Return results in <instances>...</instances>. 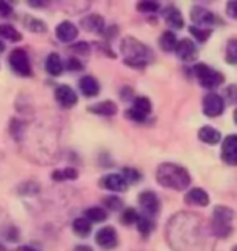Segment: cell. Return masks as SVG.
Returning a JSON list of instances; mask_svg holds the SVG:
<instances>
[{"label": "cell", "mask_w": 237, "mask_h": 251, "mask_svg": "<svg viewBox=\"0 0 237 251\" xmlns=\"http://www.w3.org/2000/svg\"><path fill=\"white\" fill-rule=\"evenodd\" d=\"M168 233L185 235V237L189 235V240L180 251L201 250L206 245V238H208V233L203 228V220L194 214H179L171 219Z\"/></svg>", "instance_id": "cell-1"}, {"label": "cell", "mask_w": 237, "mask_h": 251, "mask_svg": "<svg viewBox=\"0 0 237 251\" xmlns=\"http://www.w3.org/2000/svg\"><path fill=\"white\" fill-rule=\"evenodd\" d=\"M156 179L161 186L174 189V191H184L190 184V175L184 167L175 163H163L156 170Z\"/></svg>", "instance_id": "cell-2"}, {"label": "cell", "mask_w": 237, "mask_h": 251, "mask_svg": "<svg viewBox=\"0 0 237 251\" xmlns=\"http://www.w3.org/2000/svg\"><path fill=\"white\" fill-rule=\"evenodd\" d=\"M120 51L124 54L125 65H129L132 69H143L151 57V49L148 46H145L143 43H140L138 39L130 36L122 39Z\"/></svg>", "instance_id": "cell-3"}, {"label": "cell", "mask_w": 237, "mask_h": 251, "mask_svg": "<svg viewBox=\"0 0 237 251\" xmlns=\"http://www.w3.org/2000/svg\"><path fill=\"white\" fill-rule=\"evenodd\" d=\"M233 209L216 205L213 210V219H211V233L218 238H228L233 233Z\"/></svg>", "instance_id": "cell-4"}, {"label": "cell", "mask_w": 237, "mask_h": 251, "mask_svg": "<svg viewBox=\"0 0 237 251\" xmlns=\"http://www.w3.org/2000/svg\"><path fill=\"white\" fill-rule=\"evenodd\" d=\"M194 72H195L196 78H198V82L203 88L215 90L216 87H219V85L224 82L223 74L218 72V70H215V69H211L210 65H206V64H196Z\"/></svg>", "instance_id": "cell-5"}, {"label": "cell", "mask_w": 237, "mask_h": 251, "mask_svg": "<svg viewBox=\"0 0 237 251\" xmlns=\"http://www.w3.org/2000/svg\"><path fill=\"white\" fill-rule=\"evenodd\" d=\"M8 64L15 74L22 75V77H29L31 75V62L24 49H13L8 57Z\"/></svg>", "instance_id": "cell-6"}, {"label": "cell", "mask_w": 237, "mask_h": 251, "mask_svg": "<svg viewBox=\"0 0 237 251\" xmlns=\"http://www.w3.org/2000/svg\"><path fill=\"white\" fill-rule=\"evenodd\" d=\"M150 113H151V101L146 97H138L133 100V106L125 114H127L130 121L143 123Z\"/></svg>", "instance_id": "cell-7"}, {"label": "cell", "mask_w": 237, "mask_h": 251, "mask_svg": "<svg viewBox=\"0 0 237 251\" xmlns=\"http://www.w3.org/2000/svg\"><path fill=\"white\" fill-rule=\"evenodd\" d=\"M203 113L208 118H218L224 113V100L221 95L211 92L203 98Z\"/></svg>", "instance_id": "cell-8"}, {"label": "cell", "mask_w": 237, "mask_h": 251, "mask_svg": "<svg viewBox=\"0 0 237 251\" xmlns=\"http://www.w3.org/2000/svg\"><path fill=\"white\" fill-rule=\"evenodd\" d=\"M99 186L103 188V189H108V191L124 193V191H127L129 183L125 181V178L122 176V175L109 173V175H104V176L99 179Z\"/></svg>", "instance_id": "cell-9"}, {"label": "cell", "mask_w": 237, "mask_h": 251, "mask_svg": "<svg viewBox=\"0 0 237 251\" xmlns=\"http://www.w3.org/2000/svg\"><path fill=\"white\" fill-rule=\"evenodd\" d=\"M190 18L196 28H205V26H213L215 25V15L210 12L208 8L195 5L190 10Z\"/></svg>", "instance_id": "cell-10"}, {"label": "cell", "mask_w": 237, "mask_h": 251, "mask_svg": "<svg viewBox=\"0 0 237 251\" xmlns=\"http://www.w3.org/2000/svg\"><path fill=\"white\" fill-rule=\"evenodd\" d=\"M96 243H98V247L104 248V250L115 248L119 243L115 228L109 225V227H103L101 230H98V232H96Z\"/></svg>", "instance_id": "cell-11"}, {"label": "cell", "mask_w": 237, "mask_h": 251, "mask_svg": "<svg viewBox=\"0 0 237 251\" xmlns=\"http://www.w3.org/2000/svg\"><path fill=\"white\" fill-rule=\"evenodd\" d=\"M221 157L228 165L237 167V134L228 135L221 147Z\"/></svg>", "instance_id": "cell-12"}, {"label": "cell", "mask_w": 237, "mask_h": 251, "mask_svg": "<svg viewBox=\"0 0 237 251\" xmlns=\"http://www.w3.org/2000/svg\"><path fill=\"white\" fill-rule=\"evenodd\" d=\"M55 100L62 108H73L75 104L78 103V97L77 93L73 92L72 87L68 85H59L55 88Z\"/></svg>", "instance_id": "cell-13"}, {"label": "cell", "mask_w": 237, "mask_h": 251, "mask_svg": "<svg viewBox=\"0 0 237 251\" xmlns=\"http://www.w3.org/2000/svg\"><path fill=\"white\" fill-rule=\"evenodd\" d=\"M138 202L143 207L145 212H148L150 215H156L159 212L161 202H159L158 196H156L153 191H143V193H140Z\"/></svg>", "instance_id": "cell-14"}, {"label": "cell", "mask_w": 237, "mask_h": 251, "mask_svg": "<svg viewBox=\"0 0 237 251\" xmlns=\"http://www.w3.org/2000/svg\"><path fill=\"white\" fill-rule=\"evenodd\" d=\"M55 36L60 43H72L78 36V28L72 22H62L55 28Z\"/></svg>", "instance_id": "cell-15"}, {"label": "cell", "mask_w": 237, "mask_h": 251, "mask_svg": "<svg viewBox=\"0 0 237 251\" xmlns=\"http://www.w3.org/2000/svg\"><path fill=\"white\" fill-rule=\"evenodd\" d=\"M175 54L182 59V61L189 62V61H194V59L196 57V46L195 43L192 41V39H180V41H177V44H175Z\"/></svg>", "instance_id": "cell-16"}, {"label": "cell", "mask_w": 237, "mask_h": 251, "mask_svg": "<svg viewBox=\"0 0 237 251\" xmlns=\"http://www.w3.org/2000/svg\"><path fill=\"white\" fill-rule=\"evenodd\" d=\"M82 26L89 33H104L106 31V23L101 15H86L85 18H82Z\"/></svg>", "instance_id": "cell-17"}, {"label": "cell", "mask_w": 237, "mask_h": 251, "mask_svg": "<svg viewBox=\"0 0 237 251\" xmlns=\"http://www.w3.org/2000/svg\"><path fill=\"white\" fill-rule=\"evenodd\" d=\"M78 87L85 97H88V98H93L96 95H99V90H101L99 82L94 77H91V75H85V77L80 78Z\"/></svg>", "instance_id": "cell-18"}, {"label": "cell", "mask_w": 237, "mask_h": 251, "mask_svg": "<svg viewBox=\"0 0 237 251\" xmlns=\"http://www.w3.org/2000/svg\"><path fill=\"white\" fill-rule=\"evenodd\" d=\"M185 202L195 204V205H201V207H205V205L210 204V196H208V193H206L205 189L194 188V189L189 191L187 196H185Z\"/></svg>", "instance_id": "cell-19"}, {"label": "cell", "mask_w": 237, "mask_h": 251, "mask_svg": "<svg viewBox=\"0 0 237 251\" xmlns=\"http://www.w3.org/2000/svg\"><path fill=\"white\" fill-rule=\"evenodd\" d=\"M88 109H89V113L99 114V116H106V118H110V116H115V114H117V104L114 101L96 103V104H91Z\"/></svg>", "instance_id": "cell-20"}, {"label": "cell", "mask_w": 237, "mask_h": 251, "mask_svg": "<svg viewBox=\"0 0 237 251\" xmlns=\"http://www.w3.org/2000/svg\"><path fill=\"white\" fill-rule=\"evenodd\" d=\"M164 20L166 23L169 25L171 28H175V29H180L184 28V18H182V13H180L179 8L175 7H168L164 10Z\"/></svg>", "instance_id": "cell-21"}, {"label": "cell", "mask_w": 237, "mask_h": 251, "mask_svg": "<svg viewBox=\"0 0 237 251\" xmlns=\"http://www.w3.org/2000/svg\"><path fill=\"white\" fill-rule=\"evenodd\" d=\"M198 139L208 145H215L221 140V132L218 129L211 127V126H203L198 130Z\"/></svg>", "instance_id": "cell-22"}, {"label": "cell", "mask_w": 237, "mask_h": 251, "mask_svg": "<svg viewBox=\"0 0 237 251\" xmlns=\"http://www.w3.org/2000/svg\"><path fill=\"white\" fill-rule=\"evenodd\" d=\"M46 70L50 75H54V77H57V75L62 74L64 64H62V59L59 57V54H55V52L49 54L46 59Z\"/></svg>", "instance_id": "cell-23"}, {"label": "cell", "mask_w": 237, "mask_h": 251, "mask_svg": "<svg viewBox=\"0 0 237 251\" xmlns=\"http://www.w3.org/2000/svg\"><path fill=\"white\" fill-rule=\"evenodd\" d=\"M72 228L78 237H88V235L91 233L93 227H91V222H89V220H86L85 217H78L73 220Z\"/></svg>", "instance_id": "cell-24"}, {"label": "cell", "mask_w": 237, "mask_h": 251, "mask_svg": "<svg viewBox=\"0 0 237 251\" xmlns=\"http://www.w3.org/2000/svg\"><path fill=\"white\" fill-rule=\"evenodd\" d=\"M85 219L89 220L91 224L93 222L101 224L108 219V212H106V209H103V207H88L85 210Z\"/></svg>", "instance_id": "cell-25"}, {"label": "cell", "mask_w": 237, "mask_h": 251, "mask_svg": "<svg viewBox=\"0 0 237 251\" xmlns=\"http://www.w3.org/2000/svg\"><path fill=\"white\" fill-rule=\"evenodd\" d=\"M23 23H24V26L33 33H46L47 31L46 23H44L43 20H38L34 17H24Z\"/></svg>", "instance_id": "cell-26"}, {"label": "cell", "mask_w": 237, "mask_h": 251, "mask_svg": "<svg viewBox=\"0 0 237 251\" xmlns=\"http://www.w3.org/2000/svg\"><path fill=\"white\" fill-rule=\"evenodd\" d=\"M0 38L17 43V41H20V39H22V33L17 31V29H15L12 25L3 23V25H0Z\"/></svg>", "instance_id": "cell-27"}, {"label": "cell", "mask_w": 237, "mask_h": 251, "mask_svg": "<svg viewBox=\"0 0 237 251\" xmlns=\"http://www.w3.org/2000/svg\"><path fill=\"white\" fill-rule=\"evenodd\" d=\"M159 44H161V48H163L166 52H171V51H174V49H175L177 38H175V34L172 31H164L163 34H161Z\"/></svg>", "instance_id": "cell-28"}, {"label": "cell", "mask_w": 237, "mask_h": 251, "mask_svg": "<svg viewBox=\"0 0 237 251\" xmlns=\"http://www.w3.org/2000/svg\"><path fill=\"white\" fill-rule=\"evenodd\" d=\"M78 172L75 168H64V170H55L52 173L54 181H67V179H77Z\"/></svg>", "instance_id": "cell-29"}, {"label": "cell", "mask_w": 237, "mask_h": 251, "mask_svg": "<svg viewBox=\"0 0 237 251\" xmlns=\"http://www.w3.org/2000/svg\"><path fill=\"white\" fill-rule=\"evenodd\" d=\"M135 225H137L138 232L142 233L143 237H148V235L153 232V228H154V222H153V220H150L148 217H145V215H140Z\"/></svg>", "instance_id": "cell-30"}, {"label": "cell", "mask_w": 237, "mask_h": 251, "mask_svg": "<svg viewBox=\"0 0 237 251\" xmlns=\"http://www.w3.org/2000/svg\"><path fill=\"white\" fill-rule=\"evenodd\" d=\"M213 29L211 28H196V26H190V34L194 36L198 43H205L206 39L211 36Z\"/></svg>", "instance_id": "cell-31"}, {"label": "cell", "mask_w": 237, "mask_h": 251, "mask_svg": "<svg viewBox=\"0 0 237 251\" xmlns=\"http://www.w3.org/2000/svg\"><path fill=\"white\" fill-rule=\"evenodd\" d=\"M226 61L229 64H237V39H231L226 46Z\"/></svg>", "instance_id": "cell-32"}, {"label": "cell", "mask_w": 237, "mask_h": 251, "mask_svg": "<svg viewBox=\"0 0 237 251\" xmlns=\"http://www.w3.org/2000/svg\"><path fill=\"white\" fill-rule=\"evenodd\" d=\"M137 8H138V12H142V13H156L161 8V5L158 2H150V0H143V2H140L137 5Z\"/></svg>", "instance_id": "cell-33"}, {"label": "cell", "mask_w": 237, "mask_h": 251, "mask_svg": "<svg viewBox=\"0 0 237 251\" xmlns=\"http://www.w3.org/2000/svg\"><path fill=\"white\" fill-rule=\"evenodd\" d=\"M124 175L122 176L125 178V181H127L129 184H133V183H138L140 179H142V175H140L138 170H135V168H124Z\"/></svg>", "instance_id": "cell-34"}, {"label": "cell", "mask_w": 237, "mask_h": 251, "mask_svg": "<svg viewBox=\"0 0 237 251\" xmlns=\"http://www.w3.org/2000/svg\"><path fill=\"white\" fill-rule=\"evenodd\" d=\"M138 217H140V215L135 212V209H125L122 212V217H120V220H122L125 225H133V224H137Z\"/></svg>", "instance_id": "cell-35"}, {"label": "cell", "mask_w": 237, "mask_h": 251, "mask_svg": "<svg viewBox=\"0 0 237 251\" xmlns=\"http://www.w3.org/2000/svg\"><path fill=\"white\" fill-rule=\"evenodd\" d=\"M104 205L110 210H120L124 202H122V199L117 198V196H109V198L104 199Z\"/></svg>", "instance_id": "cell-36"}, {"label": "cell", "mask_w": 237, "mask_h": 251, "mask_svg": "<svg viewBox=\"0 0 237 251\" xmlns=\"http://www.w3.org/2000/svg\"><path fill=\"white\" fill-rule=\"evenodd\" d=\"M226 13H228V17L237 20V0H233L226 5Z\"/></svg>", "instance_id": "cell-37"}, {"label": "cell", "mask_w": 237, "mask_h": 251, "mask_svg": "<svg viewBox=\"0 0 237 251\" xmlns=\"http://www.w3.org/2000/svg\"><path fill=\"white\" fill-rule=\"evenodd\" d=\"M72 51H73V52H78V54H88V52H89V44H88V43L73 44V46H72Z\"/></svg>", "instance_id": "cell-38"}, {"label": "cell", "mask_w": 237, "mask_h": 251, "mask_svg": "<svg viewBox=\"0 0 237 251\" xmlns=\"http://www.w3.org/2000/svg\"><path fill=\"white\" fill-rule=\"evenodd\" d=\"M67 69L68 70H82L83 69V64L75 57H70L67 61Z\"/></svg>", "instance_id": "cell-39"}, {"label": "cell", "mask_w": 237, "mask_h": 251, "mask_svg": "<svg viewBox=\"0 0 237 251\" xmlns=\"http://www.w3.org/2000/svg\"><path fill=\"white\" fill-rule=\"evenodd\" d=\"M12 13H13L12 7H10V5H8L7 2L0 0V15H2V17H10Z\"/></svg>", "instance_id": "cell-40"}, {"label": "cell", "mask_w": 237, "mask_h": 251, "mask_svg": "<svg viewBox=\"0 0 237 251\" xmlns=\"http://www.w3.org/2000/svg\"><path fill=\"white\" fill-rule=\"evenodd\" d=\"M17 251H39L38 248H33V247H22V248H18Z\"/></svg>", "instance_id": "cell-41"}, {"label": "cell", "mask_w": 237, "mask_h": 251, "mask_svg": "<svg viewBox=\"0 0 237 251\" xmlns=\"http://www.w3.org/2000/svg\"><path fill=\"white\" fill-rule=\"evenodd\" d=\"M29 5H31V7H44V5H46V2H29Z\"/></svg>", "instance_id": "cell-42"}, {"label": "cell", "mask_w": 237, "mask_h": 251, "mask_svg": "<svg viewBox=\"0 0 237 251\" xmlns=\"http://www.w3.org/2000/svg\"><path fill=\"white\" fill-rule=\"evenodd\" d=\"M77 251H91L89 247H77Z\"/></svg>", "instance_id": "cell-43"}, {"label": "cell", "mask_w": 237, "mask_h": 251, "mask_svg": "<svg viewBox=\"0 0 237 251\" xmlns=\"http://www.w3.org/2000/svg\"><path fill=\"white\" fill-rule=\"evenodd\" d=\"M3 49H5V44H3L2 41H0V52H2V51H3Z\"/></svg>", "instance_id": "cell-44"}, {"label": "cell", "mask_w": 237, "mask_h": 251, "mask_svg": "<svg viewBox=\"0 0 237 251\" xmlns=\"http://www.w3.org/2000/svg\"><path fill=\"white\" fill-rule=\"evenodd\" d=\"M234 123L237 124V108H236V111H234Z\"/></svg>", "instance_id": "cell-45"}, {"label": "cell", "mask_w": 237, "mask_h": 251, "mask_svg": "<svg viewBox=\"0 0 237 251\" xmlns=\"http://www.w3.org/2000/svg\"><path fill=\"white\" fill-rule=\"evenodd\" d=\"M0 251H5V250H3V247H2V245H0Z\"/></svg>", "instance_id": "cell-46"}, {"label": "cell", "mask_w": 237, "mask_h": 251, "mask_svg": "<svg viewBox=\"0 0 237 251\" xmlns=\"http://www.w3.org/2000/svg\"><path fill=\"white\" fill-rule=\"evenodd\" d=\"M233 251H237V247H234V248H233Z\"/></svg>", "instance_id": "cell-47"}]
</instances>
